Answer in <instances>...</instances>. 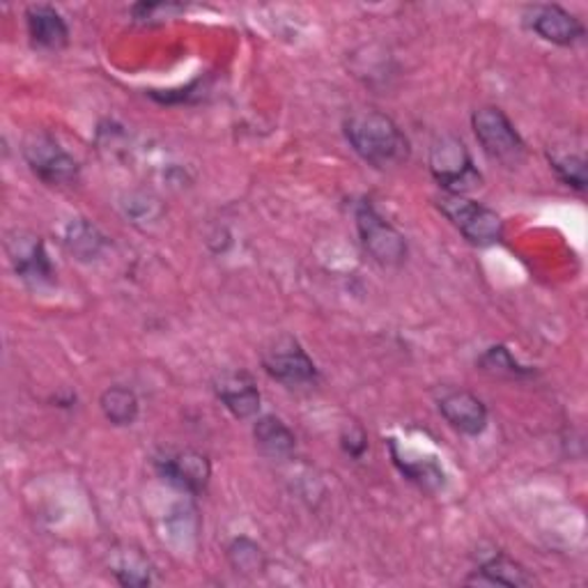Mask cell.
<instances>
[{"label":"cell","instance_id":"e0dca14e","mask_svg":"<svg viewBox=\"0 0 588 588\" xmlns=\"http://www.w3.org/2000/svg\"><path fill=\"white\" fill-rule=\"evenodd\" d=\"M481 575H483L481 581L502 584V586H529L534 581L515 561L506 559V556L502 554L492 556L489 561H485L481 568Z\"/></svg>","mask_w":588,"mask_h":588},{"label":"cell","instance_id":"7c38bea8","mask_svg":"<svg viewBox=\"0 0 588 588\" xmlns=\"http://www.w3.org/2000/svg\"><path fill=\"white\" fill-rule=\"evenodd\" d=\"M216 395L221 398L224 405L237 416L249 419L260 410V393L254 380L246 373H228L216 382Z\"/></svg>","mask_w":588,"mask_h":588},{"label":"cell","instance_id":"9c48e42d","mask_svg":"<svg viewBox=\"0 0 588 588\" xmlns=\"http://www.w3.org/2000/svg\"><path fill=\"white\" fill-rule=\"evenodd\" d=\"M526 23H529V28L543 40L559 47H572L584 38V25L579 23V19H575L559 6L534 8L529 17H526Z\"/></svg>","mask_w":588,"mask_h":588},{"label":"cell","instance_id":"7402d4cb","mask_svg":"<svg viewBox=\"0 0 588 588\" xmlns=\"http://www.w3.org/2000/svg\"><path fill=\"white\" fill-rule=\"evenodd\" d=\"M177 12H184L182 6H175V3H149V6H136L134 8V14L136 19L141 21H152V19H171V14H177Z\"/></svg>","mask_w":588,"mask_h":588},{"label":"cell","instance_id":"9a60e30c","mask_svg":"<svg viewBox=\"0 0 588 588\" xmlns=\"http://www.w3.org/2000/svg\"><path fill=\"white\" fill-rule=\"evenodd\" d=\"M65 244L72 256H76L79 260H95L100 256V251L104 249V237L100 235V230L95 226H90L87 221L79 219L74 224H70L68 235H65Z\"/></svg>","mask_w":588,"mask_h":588},{"label":"cell","instance_id":"2e32d148","mask_svg":"<svg viewBox=\"0 0 588 588\" xmlns=\"http://www.w3.org/2000/svg\"><path fill=\"white\" fill-rule=\"evenodd\" d=\"M102 412L113 425H132L138 416V400L130 389L113 386L102 393Z\"/></svg>","mask_w":588,"mask_h":588},{"label":"cell","instance_id":"3957f363","mask_svg":"<svg viewBox=\"0 0 588 588\" xmlns=\"http://www.w3.org/2000/svg\"><path fill=\"white\" fill-rule=\"evenodd\" d=\"M474 134L489 159L515 168L524 159V141L502 109L485 106L472 117Z\"/></svg>","mask_w":588,"mask_h":588},{"label":"cell","instance_id":"5b68a950","mask_svg":"<svg viewBox=\"0 0 588 588\" xmlns=\"http://www.w3.org/2000/svg\"><path fill=\"white\" fill-rule=\"evenodd\" d=\"M262 365L267 373L286 386H303L318 378L316 363L299 348V343L290 336L276 338L271 348L262 354Z\"/></svg>","mask_w":588,"mask_h":588},{"label":"cell","instance_id":"ba28073f","mask_svg":"<svg viewBox=\"0 0 588 588\" xmlns=\"http://www.w3.org/2000/svg\"><path fill=\"white\" fill-rule=\"evenodd\" d=\"M8 258L21 281L30 286H47L53 281V269L44 249V241L25 230H14L6 239Z\"/></svg>","mask_w":588,"mask_h":588},{"label":"cell","instance_id":"6da1fadb","mask_svg":"<svg viewBox=\"0 0 588 588\" xmlns=\"http://www.w3.org/2000/svg\"><path fill=\"white\" fill-rule=\"evenodd\" d=\"M345 136L359 157L378 168H393L410 157V143L380 111H359L345 120Z\"/></svg>","mask_w":588,"mask_h":588},{"label":"cell","instance_id":"8fae6325","mask_svg":"<svg viewBox=\"0 0 588 588\" xmlns=\"http://www.w3.org/2000/svg\"><path fill=\"white\" fill-rule=\"evenodd\" d=\"M440 412L464 435H481L487 425V410L483 402L467 391H451L442 395Z\"/></svg>","mask_w":588,"mask_h":588},{"label":"cell","instance_id":"52a82bcc","mask_svg":"<svg viewBox=\"0 0 588 588\" xmlns=\"http://www.w3.org/2000/svg\"><path fill=\"white\" fill-rule=\"evenodd\" d=\"M23 157L47 184H70L79 177V164L49 134H30L23 143Z\"/></svg>","mask_w":588,"mask_h":588},{"label":"cell","instance_id":"ffe728a7","mask_svg":"<svg viewBox=\"0 0 588 588\" xmlns=\"http://www.w3.org/2000/svg\"><path fill=\"white\" fill-rule=\"evenodd\" d=\"M551 168L559 173V177L568 184V187L584 192L586 189V162L581 157H575V154H549Z\"/></svg>","mask_w":588,"mask_h":588},{"label":"cell","instance_id":"8992f818","mask_svg":"<svg viewBox=\"0 0 588 588\" xmlns=\"http://www.w3.org/2000/svg\"><path fill=\"white\" fill-rule=\"evenodd\" d=\"M357 226L365 251L382 265H400L408 254L405 237H402L391 224H386L375 212L373 205L363 203L357 209Z\"/></svg>","mask_w":588,"mask_h":588},{"label":"cell","instance_id":"5bb4252c","mask_svg":"<svg viewBox=\"0 0 588 588\" xmlns=\"http://www.w3.org/2000/svg\"><path fill=\"white\" fill-rule=\"evenodd\" d=\"M254 437L269 457H288L295 451V435L276 416H262L254 427Z\"/></svg>","mask_w":588,"mask_h":588},{"label":"cell","instance_id":"30bf717a","mask_svg":"<svg viewBox=\"0 0 588 588\" xmlns=\"http://www.w3.org/2000/svg\"><path fill=\"white\" fill-rule=\"evenodd\" d=\"M157 467L168 483L187 489V492H194V494L205 489L209 474H212L207 457L200 453H194V451L168 455L166 460L157 462Z\"/></svg>","mask_w":588,"mask_h":588},{"label":"cell","instance_id":"4fadbf2b","mask_svg":"<svg viewBox=\"0 0 588 588\" xmlns=\"http://www.w3.org/2000/svg\"><path fill=\"white\" fill-rule=\"evenodd\" d=\"M25 23H28L30 38H33V42L38 47H42V49H63L68 44V38H70L68 23L53 8H49V6L28 8Z\"/></svg>","mask_w":588,"mask_h":588},{"label":"cell","instance_id":"277c9868","mask_svg":"<svg viewBox=\"0 0 588 588\" xmlns=\"http://www.w3.org/2000/svg\"><path fill=\"white\" fill-rule=\"evenodd\" d=\"M437 205L446 219L472 244L489 246L504 237V221L497 212L455 194H446Z\"/></svg>","mask_w":588,"mask_h":588},{"label":"cell","instance_id":"44dd1931","mask_svg":"<svg viewBox=\"0 0 588 588\" xmlns=\"http://www.w3.org/2000/svg\"><path fill=\"white\" fill-rule=\"evenodd\" d=\"M481 365L483 370H487V373H494V375H526L529 370H524L522 365H517V361H513V357L508 354L506 348H489L483 359H481Z\"/></svg>","mask_w":588,"mask_h":588},{"label":"cell","instance_id":"ac0fdd59","mask_svg":"<svg viewBox=\"0 0 588 588\" xmlns=\"http://www.w3.org/2000/svg\"><path fill=\"white\" fill-rule=\"evenodd\" d=\"M228 559H230L233 568L237 572H244V575L260 572L262 566H265L262 549L254 540H249V538H237L230 545V549H228Z\"/></svg>","mask_w":588,"mask_h":588},{"label":"cell","instance_id":"7a4b0ae2","mask_svg":"<svg viewBox=\"0 0 588 588\" xmlns=\"http://www.w3.org/2000/svg\"><path fill=\"white\" fill-rule=\"evenodd\" d=\"M430 171L448 194L462 196L481 184V173L474 168L472 154L460 138L444 136L432 143Z\"/></svg>","mask_w":588,"mask_h":588},{"label":"cell","instance_id":"d6986e66","mask_svg":"<svg viewBox=\"0 0 588 588\" xmlns=\"http://www.w3.org/2000/svg\"><path fill=\"white\" fill-rule=\"evenodd\" d=\"M393 457H395V464L400 467V472L405 474L410 481L419 483L421 487L435 489V487L444 485V472L432 460H427V462H408V460H402L395 453H393Z\"/></svg>","mask_w":588,"mask_h":588}]
</instances>
